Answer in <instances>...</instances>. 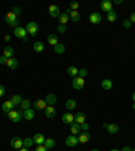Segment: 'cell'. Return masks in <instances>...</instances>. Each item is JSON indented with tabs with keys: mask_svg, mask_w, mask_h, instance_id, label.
I'll return each instance as SVG.
<instances>
[{
	"mask_svg": "<svg viewBox=\"0 0 135 151\" xmlns=\"http://www.w3.org/2000/svg\"><path fill=\"white\" fill-rule=\"evenodd\" d=\"M70 132H72V135L77 136L78 134L81 132V125L77 124V123H72V124H70Z\"/></svg>",
	"mask_w": 135,
	"mask_h": 151,
	"instance_id": "obj_21",
	"label": "cell"
},
{
	"mask_svg": "<svg viewBox=\"0 0 135 151\" xmlns=\"http://www.w3.org/2000/svg\"><path fill=\"white\" fill-rule=\"evenodd\" d=\"M11 12H14L16 16H18V15H20V12H22V11H20V8H19L18 6H15V7L12 8V11H11Z\"/></svg>",
	"mask_w": 135,
	"mask_h": 151,
	"instance_id": "obj_41",
	"label": "cell"
},
{
	"mask_svg": "<svg viewBox=\"0 0 135 151\" xmlns=\"http://www.w3.org/2000/svg\"><path fill=\"white\" fill-rule=\"evenodd\" d=\"M90 151H99V150H97V148H93V150H90Z\"/></svg>",
	"mask_w": 135,
	"mask_h": 151,
	"instance_id": "obj_52",
	"label": "cell"
},
{
	"mask_svg": "<svg viewBox=\"0 0 135 151\" xmlns=\"http://www.w3.org/2000/svg\"><path fill=\"white\" fill-rule=\"evenodd\" d=\"M14 108H15V105L12 104V101H11V100H7V101H4L3 105H1V111H3L4 113H7V115H8L11 111H14Z\"/></svg>",
	"mask_w": 135,
	"mask_h": 151,
	"instance_id": "obj_8",
	"label": "cell"
},
{
	"mask_svg": "<svg viewBox=\"0 0 135 151\" xmlns=\"http://www.w3.org/2000/svg\"><path fill=\"white\" fill-rule=\"evenodd\" d=\"M10 35H4V41H6V42H10Z\"/></svg>",
	"mask_w": 135,
	"mask_h": 151,
	"instance_id": "obj_48",
	"label": "cell"
},
{
	"mask_svg": "<svg viewBox=\"0 0 135 151\" xmlns=\"http://www.w3.org/2000/svg\"><path fill=\"white\" fill-rule=\"evenodd\" d=\"M47 43H49V45H52L53 47H54L57 43H60V42H58L57 34H49V36H47Z\"/></svg>",
	"mask_w": 135,
	"mask_h": 151,
	"instance_id": "obj_22",
	"label": "cell"
},
{
	"mask_svg": "<svg viewBox=\"0 0 135 151\" xmlns=\"http://www.w3.org/2000/svg\"><path fill=\"white\" fill-rule=\"evenodd\" d=\"M6 65L10 69H16L18 68V59H15V58H8L7 62H6Z\"/></svg>",
	"mask_w": 135,
	"mask_h": 151,
	"instance_id": "obj_28",
	"label": "cell"
},
{
	"mask_svg": "<svg viewBox=\"0 0 135 151\" xmlns=\"http://www.w3.org/2000/svg\"><path fill=\"white\" fill-rule=\"evenodd\" d=\"M112 87H113V84H112V81L109 80V78H104V80L101 81V88H103L104 90L112 89Z\"/></svg>",
	"mask_w": 135,
	"mask_h": 151,
	"instance_id": "obj_23",
	"label": "cell"
},
{
	"mask_svg": "<svg viewBox=\"0 0 135 151\" xmlns=\"http://www.w3.org/2000/svg\"><path fill=\"white\" fill-rule=\"evenodd\" d=\"M78 7H80V4H78L77 1H72L70 3V10L72 11H78Z\"/></svg>",
	"mask_w": 135,
	"mask_h": 151,
	"instance_id": "obj_39",
	"label": "cell"
},
{
	"mask_svg": "<svg viewBox=\"0 0 135 151\" xmlns=\"http://www.w3.org/2000/svg\"><path fill=\"white\" fill-rule=\"evenodd\" d=\"M14 35L16 36V38H19V39H24L27 35V31L24 27H16V29H14Z\"/></svg>",
	"mask_w": 135,
	"mask_h": 151,
	"instance_id": "obj_7",
	"label": "cell"
},
{
	"mask_svg": "<svg viewBox=\"0 0 135 151\" xmlns=\"http://www.w3.org/2000/svg\"><path fill=\"white\" fill-rule=\"evenodd\" d=\"M123 0H115V4H122Z\"/></svg>",
	"mask_w": 135,
	"mask_h": 151,
	"instance_id": "obj_49",
	"label": "cell"
},
{
	"mask_svg": "<svg viewBox=\"0 0 135 151\" xmlns=\"http://www.w3.org/2000/svg\"><path fill=\"white\" fill-rule=\"evenodd\" d=\"M100 8L101 11H106L107 14L109 11H112V1H109V0H103L101 3H100Z\"/></svg>",
	"mask_w": 135,
	"mask_h": 151,
	"instance_id": "obj_11",
	"label": "cell"
},
{
	"mask_svg": "<svg viewBox=\"0 0 135 151\" xmlns=\"http://www.w3.org/2000/svg\"><path fill=\"white\" fill-rule=\"evenodd\" d=\"M132 151H135V148H134V150H132Z\"/></svg>",
	"mask_w": 135,
	"mask_h": 151,
	"instance_id": "obj_55",
	"label": "cell"
},
{
	"mask_svg": "<svg viewBox=\"0 0 135 151\" xmlns=\"http://www.w3.org/2000/svg\"><path fill=\"white\" fill-rule=\"evenodd\" d=\"M10 145L14 150H20V148L23 147V139L19 138V136H14V138L11 139Z\"/></svg>",
	"mask_w": 135,
	"mask_h": 151,
	"instance_id": "obj_4",
	"label": "cell"
},
{
	"mask_svg": "<svg viewBox=\"0 0 135 151\" xmlns=\"http://www.w3.org/2000/svg\"><path fill=\"white\" fill-rule=\"evenodd\" d=\"M89 22L92 23V24H97V23L101 22V15H100V12H92L90 14Z\"/></svg>",
	"mask_w": 135,
	"mask_h": 151,
	"instance_id": "obj_13",
	"label": "cell"
},
{
	"mask_svg": "<svg viewBox=\"0 0 135 151\" xmlns=\"http://www.w3.org/2000/svg\"><path fill=\"white\" fill-rule=\"evenodd\" d=\"M130 22H131V23H135V12H132L131 14V15H130Z\"/></svg>",
	"mask_w": 135,
	"mask_h": 151,
	"instance_id": "obj_46",
	"label": "cell"
},
{
	"mask_svg": "<svg viewBox=\"0 0 135 151\" xmlns=\"http://www.w3.org/2000/svg\"><path fill=\"white\" fill-rule=\"evenodd\" d=\"M3 55L6 58H14V47L12 46H6L3 50Z\"/></svg>",
	"mask_w": 135,
	"mask_h": 151,
	"instance_id": "obj_24",
	"label": "cell"
},
{
	"mask_svg": "<svg viewBox=\"0 0 135 151\" xmlns=\"http://www.w3.org/2000/svg\"><path fill=\"white\" fill-rule=\"evenodd\" d=\"M43 112H45V116L47 117V119H53V117L55 116V108L52 107V105H47Z\"/></svg>",
	"mask_w": 135,
	"mask_h": 151,
	"instance_id": "obj_14",
	"label": "cell"
},
{
	"mask_svg": "<svg viewBox=\"0 0 135 151\" xmlns=\"http://www.w3.org/2000/svg\"><path fill=\"white\" fill-rule=\"evenodd\" d=\"M132 101H134V103H135V92H134V93H132Z\"/></svg>",
	"mask_w": 135,
	"mask_h": 151,
	"instance_id": "obj_51",
	"label": "cell"
},
{
	"mask_svg": "<svg viewBox=\"0 0 135 151\" xmlns=\"http://www.w3.org/2000/svg\"><path fill=\"white\" fill-rule=\"evenodd\" d=\"M65 145L68 147H74L76 145H78V138L76 135H69L66 138V140H65Z\"/></svg>",
	"mask_w": 135,
	"mask_h": 151,
	"instance_id": "obj_9",
	"label": "cell"
},
{
	"mask_svg": "<svg viewBox=\"0 0 135 151\" xmlns=\"http://www.w3.org/2000/svg\"><path fill=\"white\" fill-rule=\"evenodd\" d=\"M45 101H46V104H47V105H52L53 107L55 103H57V96H55L54 93H49L47 96H46Z\"/></svg>",
	"mask_w": 135,
	"mask_h": 151,
	"instance_id": "obj_18",
	"label": "cell"
},
{
	"mask_svg": "<svg viewBox=\"0 0 135 151\" xmlns=\"http://www.w3.org/2000/svg\"><path fill=\"white\" fill-rule=\"evenodd\" d=\"M54 145H55V142H54V139H53V138H47L45 140V143H43V146H45L47 150L53 148V147H54Z\"/></svg>",
	"mask_w": 135,
	"mask_h": 151,
	"instance_id": "obj_32",
	"label": "cell"
},
{
	"mask_svg": "<svg viewBox=\"0 0 135 151\" xmlns=\"http://www.w3.org/2000/svg\"><path fill=\"white\" fill-rule=\"evenodd\" d=\"M19 151H29V148H26V147H22Z\"/></svg>",
	"mask_w": 135,
	"mask_h": 151,
	"instance_id": "obj_50",
	"label": "cell"
},
{
	"mask_svg": "<svg viewBox=\"0 0 135 151\" xmlns=\"http://www.w3.org/2000/svg\"><path fill=\"white\" fill-rule=\"evenodd\" d=\"M46 107H47V104H46L45 99H38L34 101V108H35L37 111H45Z\"/></svg>",
	"mask_w": 135,
	"mask_h": 151,
	"instance_id": "obj_10",
	"label": "cell"
},
{
	"mask_svg": "<svg viewBox=\"0 0 135 151\" xmlns=\"http://www.w3.org/2000/svg\"><path fill=\"white\" fill-rule=\"evenodd\" d=\"M32 49H34V52H37V53H42V52H43V49H45V46H43V43H42V42L37 41V42H34Z\"/></svg>",
	"mask_w": 135,
	"mask_h": 151,
	"instance_id": "obj_29",
	"label": "cell"
},
{
	"mask_svg": "<svg viewBox=\"0 0 135 151\" xmlns=\"http://www.w3.org/2000/svg\"><path fill=\"white\" fill-rule=\"evenodd\" d=\"M65 105H66V108L69 111H73V109H76L77 103H76V100H74V99H68L66 103H65Z\"/></svg>",
	"mask_w": 135,
	"mask_h": 151,
	"instance_id": "obj_25",
	"label": "cell"
},
{
	"mask_svg": "<svg viewBox=\"0 0 135 151\" xmlns=\"http://www.w3.org/2000/svg\"><path fill=\"white\" fill-rule=\"evenodd\" d=\"M132 108H134V109H135V103H134V104H132Z\"/></svg>",
	"mask_w": 135,
	"mask_h": 151,
	"instance_id": "obj_54",
	"label": "cell"
},
{
	"mask_svg": "<svg viewBox=\"0 0 135 151\" xmlns=\"http://www.w3.org/2000/svg\"><path fill=\"white\" fill-rule=\"evenodd\" d=\"M116 18H118V15H116L115 11H109L108 14H107V19H108V22H115Z\"/></svg>",
	"mask_w": 135,
	"mask_h": 151,
	"instance_id": "obj_35",
	"label": "cell"
},
{
	"mask_svg": "<svg viewBox=\"0 0 135 151\" xmlns=\"http://www.w3.org/2000/svg\"><path fill=\"white\" fill-rule=\"evenodd\" d=\"M54 52H55V54H64L65 53V46L62 45V43H57V45L54 46Z\"/></svg>",
	"mask_w": 135,
	"mask_h": 151,
	"instance_id": "obj_33",
	"label": "cell"
},
{
	"mask_svg": "<svg viewBox=\"0 0 135 151\" xmlns=\"http://www.w3.org/2000/svg\"><path fill=\"white\" fill-rule=\"evenodd\" d=\"M61 120H62V123H64V124H72V123H74V116L72 115L70 112H66V113H64V115H62Z\"/></svg>",
	"mask_w": 135,
	"mask_h": 151,
	"instance_id": "obj_12",
	"label": "cell"
},
{
	"mask_svg": "<svg viewBox=\"0 0 135 151\" xmlns=\"http://www.w3.org/2000/svg\"><path fill=\"white\" fill-rule=\"evenodd\" d=\"M34 116H35V111L32 109V108H29V109L23 111V117L26 120H32L34 119Z\"/></svg>",
	"mask_w": 135,
	"mask_h": 151,
	"instance_id": "obj_17",
	"label": "cell"
},
{
	"mask_svg": "<svg viewBox=\"0 0 135 151\" xmlns=\"http://www.w3.org/2000/svg\"><path fill=\"white\" fill-rule=\"evenodd\" d=\"M85 76H88V70H87V69H78V77L84 78Z\"/></svg>",
	"mask_w": 135,
	"mask_h": 151,
	"instance_id": "obj_37",
	"label": "cell"
},
{
	"mask_svg": "<svg viewBox=\"0 0 135 151\" xmlns=\"http://www.w3.org/2000/svg\"><path fill=\"white\" fill-rule=\"evenodd\" d=\"M131 26H132V23L130 22V20H124V22H123V27H124V29H130Z\"/></svg>",
	"mask_w": 135,
	"mask_h": 151,
	"instance_id": "obj_42",
	"label": "cell"
},
{
	"mask_svg": "<svg viewBox=\"0 0 135 151\" xmlns=\"http://www.w3.org/2000/svg\"><path fill=\"white\" fill-rule=\"evenodd\" d=\"M111 151H120V150H116V148H113V150H111Z\"/></svg>",
	"mask_w": 135,
	"mask_h": 151,
	"instance_id": "obj_53",
	"label": "cell"
},
{
	"mask_svg": "<svg viewBox=\"0 0 135 151\" xmlns=\"http://www.w3.org/2000/svg\"><path fill=\"white\" fill-rule=\"evenodd\" d=\"M72 85H73V88L76 90H80V89H83L84 85H85V80L77 76V77L73 78V81H72Z\"/></svg>",
	"mask_w": 135,
	"mask_h": 151,
	"instance_id": "obj_5",
	"label": "cell"
},
{
	"mask_svg": "<svg viewBox=\"0 0 135 151\" xmlns=\"http://www.w3.org/2000/svg\"><path fill=\"white\" fill-rule=\"evenodd\" d=\"M32 145H34V140H32V138H26V139H23V147L30 148V147H32Z\"/></svg>",
	"mask_w": 135,
	"mask_h": 151,
	"instance_id": "obj_34",
	"label": "cell"
},
{
	"mask_svg": "<svg viewBox=\"0 0 135 151\" xmlns=\"http://www.w3.org/2000/svg\"><path fill=\"white\" fill-rule=\"evenodd\" d=\"M35 151H47V148H46L43 145H41V146H38V147L35 148Z\"/></svg>",
	"mask_w": 135,
	"mask_h": 151,
	"instance_id": "obj_43",
	"label": "cell"
},
{
	"mask_svg": "<svg viewBox=\"0 0 135 151\" xmlns=\"http://www.w3.org/2000/svg\"><path fill=\"white\" fill-rule=\"evenodd\" d=\"M30 105H31V103H30V100H27V99L22 100V103H20V108H22L23 111L29 109V108H30Z\"/></svg>",
	"mask_w": 135,
	"mask_h": 151,
	"instance_id": "obj_36",
	"label": "cell"
},
{
	"mask_svg": "<svg viewBox=\"0 0 135 151\" xmlns=\"http://www.w3.org/2000/svg\"><path fill=\"white\" fill-rule=\"evenodd\" d=\"M32 140H34V143L35 145H38V146H41V145H43L45 143V140H46V138L42 134H39V132H37L35 135L32 136Z\"/></svg>",
	"mask_w": 135,
	"mask_h": 151,
	"instance_id": "obj_16",
	"label": "cell"
},
{
	"mask_svg": "<svg viewBox=\"0 0 135 151\" xmlns=\"http://www.w3.org/2000/svg\"><path fill=\"white\" fill-rule=\"evenodd\" d=\"M69 18H70L72 22H80L81 19V15L78 11H72L70 14H69Z\"/></svg>",
	"mask_w": 135,
	"mask_h": 151,
	"instance_id": "obj_30",
	"label": "cell"
},
{
	"mask_svg": "<svg viewBox=\"0 0 135 151\" xmlns=\"http://www.w3.org/2000/svg\"><path fill=\"white\" fill-rule=\"evenodd\" d=\"M70 19V18H69V15H68L66 12H61V15L58 16V22H60V24H66L68 23V20Z\"/></svg>",
	"mask_w": 135,
	"mask_h": 151,
	"instance_id": "obj_27",
	"label": "cell"
},
{
	"mask_svg": "<svg viewBox=\"0 0 135 151\" xmlns=\"http://www.w3.org/2000/svg\"><path fill=\"white\" fill-rule=\"evenodd\" d=\"M47 11H49V15L52 16V18H58V16L61 15V11H60V7H58V6H55V4H52V6H49Z\"/></svg>",
	"mask_w": 135,
	"mask_h": 151,
	"instance_id": "obj_6",
	"label": "cell"
},
{
	"mask_svg": "<svg viewBox=\"0 0 135 151\" xmlns=\"http://www.w3.org/2000/svg\"><path fill=\"white\" fill-rule=\"evenodd\" d=\"M6 22L8 26L14 27V29H16V27H19V20H18V16L15 15L14 12H8L6 15Z\"/></svg>",
	"mask_w": 135,
	"mask_h": 151,
	"instance_id": "obj_1",
	"label": "cell"
},
{
	"mask_svg": "<svg viewBox=\"0 0 135 151\" xmlns=\"http://www.w3.org/2000/svg\"><path fill=\"white\" fill-rule=\"evenodd\" d=\"M78 143H87L88 140H90V134L89 132H80V134H78Z\"/></svg>",
	"mask_w": 135,
	"mask_h": 151,
	"instance_id": "obj_15",
	"label": "cell"
},
{
	"mask_svg": "<svg viewBox=\"0 0 135 151\" xmlns=\"http://www.w3.org/2000/svg\"><path fill=\"white\" fill-rule=\"evenodd\" d=\"M4 93H6V88H4L3 85H0V97H3Z\"/></svg>",
	"mask_w": 135,
	"mask_h": 151,
	"instance_id": "obj_45",
	"label": "cell"
},
{
	"mask_svg": "<svg viewBox=\"0 0 135 151\" xmlns=\"http://www.w3.org/2000/svg\"><path fill=\"white\" fill-rule=\"evenodd\" d=\"M22 96H20V94H14L12 97H11V101H12V104L14 105H20V103H22Z\"/></svg>",
	"mask_w": 135,
	"mask_h": 151,
	"instance_id": "obj_31",
	"label": "cell"
},
{
	"mask_svg": "<svg viewBox=\"0 0 135 151\" xmlns=\"http://www.w3.org/2000/svg\"><path fill=\"white\" fill-rule=\"evenodd\" d=\"M80 125H81V132H88V130H89V124H88L87 122L83 123V124H80Z\"/></svg>",
	"mask_w": 135,
	"mask_h": 151,
	"instance_id": "obj_40",
	"label": "cell"
},
{
	"mask_svg": "<svg viewBox=\"0 0 135 151\" xmlns=\"http://www.w3.org/2000/svg\"><path fill=\"white\" fill-rule=\"evenodd\" d=\"M118 131H119V125L115 124V123H111V124H108V127H107V132L111 134V135L118 134Z\"/></svg>",
	"mask_w": 135,
	"mask_h": 151,
	"instance_id": "obj_19",
	"label": "cell"
},
{
	"mask_svg": "<svg viewBox=\"0 0 135 151\" xmlns=\"http://www.w3.org/2000/svg\"><path fill=\"white\" fill-rule=\"evenodd\" d=\"M68 76H70V77H77L78 76V69L76 68V66H73V65H70L69 68H68Z\"/></svg>",
	"mask_w": 135,
	"mask_h": 151,
	"instance_id": "obj_26",
	"label": "cell"
},
{
	"mask_svg": "<svg viewBox=\"0 0 135 151\" xmlns=\"http://www.w3.org/2000/svg\"><path fill=\"white\" fill-rule=\"evenodd\" d=\"M26 31L27 34H30L31 36H35L38 34V24L35 22H29L26 24Z\"/></svg>",
	"mask_w": 135,
	"mask_h": 151,
	"instance_id": "obj_3",
	"label": "cell"
},
{
	"mask_svg": "<svg viewBox=\"0 0 135 151\" xmlns=\"http://www.w3.org/2000/svg\"><path fill=\"white\" fill-rule=\"evenodd\" d=\"M120 151H132V148H130L129 146H124V147H123Z\"/></svg>",
	"mask_w": 135,
	"mask_h": 151,
	"instance_id": "obj_47",
	"label": "cell"
},
{
	"mask_svg": "<svg viewBox=\"0 0 135 151\" xmlns=\"http://www.w3.org/2000/svg\"><path fill=\"white\" fill-rule=\"evenodd\" d=\"M7 59H8V58H6L4 55H0V64H1V65H6Z\"/></svg>",
	"mask_w": 135,
	"mask_h": 151,
	"instance_id": "obj_44",
	"label": "cell"
},
{
	"mask_svg": "<svg viewBox=\"0 0 135 151\" xmlns=\"http://www.w3.org/2000/svg\"><path fill=\"white\" fill-rule=\"evenodd\" d=\"M74 123H77V124H83L85 123V113L84 112H77L74 115Z\"/></svg>",
	"mask_w": 135,
	"mask_h": 151,
	"instance_id": "obj_20",
	"label": "cell"
},
{
	"mask_svg": "<svg viewBox=\"0 0 135 151\" xmlns=\"http://www.w3.org/2000/svg\"><path fill=\"white\" fill-rule=\"evenodd\" d=\"M57 31L60 32V34H65V32H66V26H64V24H58Z\"/></svg>",
	"mask_w": 135,
	"mask_h": 151,
	"instance_id": "obj_38",
	"label": "cell"
},
{
	"mask_svg": "<svg viewBox=\"0 0 135 151\" xmlns=\"http://www.w3.org/2000/svg\"><path fill=\"white\" fill-rule=\"evenodd\" d=\"M8 119L11 120L12 123H19L20 120L23 119V109H19V111H11L10 113H8Z\"/></svg>",
	"mask_w": 135,
	"mask_h": 151,
	"instance_id": "obj_2",
	"label": "cell"
}]
</instances>
